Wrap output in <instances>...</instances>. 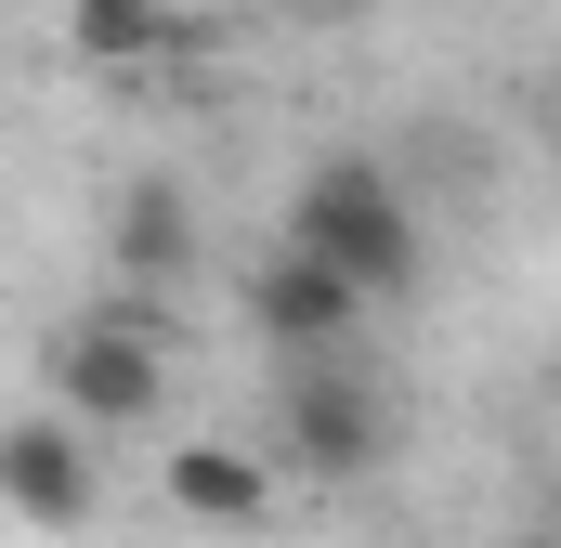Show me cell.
Masks as SVG:
<instances>
[{"mask_svg":"<svg viewBox=\"0 0 561 548\" xmlns=\"http://www.w3.org/2000/svg\"><path fill=\"white\" fill-rule=\"evenodd\" d=\"M287 249H313L327 274H353L366 300H419V274H431L419 209H405V183H392L366 144H327V157L287 183Z\"/></svg>","mask_w":561,"mask_h":548,"instance_id":"1","label":"cell"},{"mask_svg":"<svg viewBox=\"0 0 561 548\" xmlns=\"http://www.w3.org/2000/svg\"><path fill=\"white\" fill-rule=\"evenodd\" d=\"M275 457L287 483H366L379 457H392V392L353 366V353H287L275 379Z\"/></svg>","mask_w":561,"mask_h":548,"instance_id":"2","label":"cell"},{"mask_svg":"<svg viewBox=\"0 0 561 548\" xmlns=\"http://www.w3.org/2000/svg\"><path fill=\"white\" fill-rule=\"evenodd\" d=\"M39 379H53V406H66V418L131 431V418H157V392H170V353H157L144 313H79V327H53Z\"/></svg>","mask_w":561,"mask_h":548,"instance_id":"3","label":"cell"},{"mask_svg":"<svg viewBox=\"0 0 561 548\" xmlns=\"http://www.w3.org/2000/svg\"><path fill=\"white\" fill-rule=\"evenodd\" d=\"M366 313H379V300H366L353 274H327L313 249H287V236L249 262V327H262L275 353H353V327H366Z\"/></svg>","mask_w":561,"mask_h":548,"instance_id":"4","label":"cell"},{"mask_svg":"<svg viewBox=\"0 0 561 548\" xmlns=\"http://www.w3.org/2000/svg\"><path fill=\"white\" fill-rule=\"evenodd\" d=\"M92 483H105L92 418H66V406L0 418V510H26V523H92Z\"/></svg>","mask_w":561,"mask_h":548,"instance_id":"5","label":"cell"},{"mask_svg":"<svg viewBox=\"0 0 561 548\" xmlns=\"http://www.w3.org/2000/svg\"><path fill=\"white\" fill-rule=\"evenodd\" d=\"M105 274H131L144 300L196 274V196H183L170 170H131V183H118V209H105Z\"/></svg>","mask_w":561,"mask_h":548,"instance_id":"6","label":"cell"},{"mask_svg":"<svg viewBox=\"0 0 561 548\" xmlns=\"http://www.w3.org/2000/svg\"><path fill=\"white\" fill-rule=\"evenodd\" d=\"M157 496L183 510V523H222V536H249V523H275L287 470L262 444H170V470H157Z\"/></svg>","mask_w":561,"mask_h":548,"instance_id":"7","label":"cell"},{"mask_svg":"<svg viewBox=\"0 0 561 548\" xmlns=\"http://www.w3.org/2000/svg\"><path fill=\"white\" fill-rule=\"evenodd\" d=\"M170 39H183L170 0H66V53L79 66H157Z\"/></svg>","mask_w":561,"mask_h":548,"instance_id":"8","label":"cell"},{"mask_svg":"<svg viewBox=\"0 0 561 548\" xmlns=\"http://www.w3.org/2000/svg\"><path fill=\"white\" fill-rule=\"evenodd\" d=\"M262 13H300V26H340V13H366V0H262Z\"/></svg>","mask_w":561,"mask_h":548,"instance_id":"9","label":"cell"},{"mask_svg":"<svg viewBox=\"0 0 561 548\" xmlns=\"http://www.w3.org/2000/svg\"><path fill=\"white\" fill-rule=\"evenodd\" d=\"M549 392H561V353H549Z\"/></svg>","mask_w":561,"mask_h":548,"instance_id":"10","label":"cell"}]
</instances>
